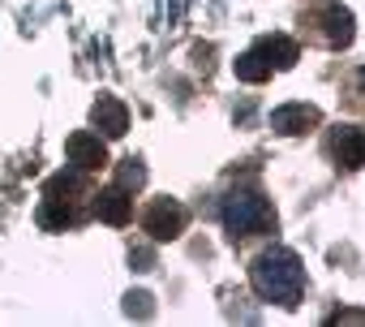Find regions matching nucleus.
<instances>
[{"label":"nucleus","mask_w":365,"mask_h":327,"mask_svg":"<svg viewBox=\"0 0 365 327\" xmlns=\"http://www.w3.org/2000/svg\"><path fill=\"white\" fill-rule=\"evenodd\" d=\"M39 224H43V228H61V224H69V207H61V198L52 194V203L39 211Z\"/></svg>","instance_id":"obj_10"},{"label":"nucleus","mask_w":365,"mask_h":327,"mask_svg":"<svg viewBox=\"0 0 365 327\" xmlns=\"http://www.w3.org/2000/svg\"><path fill=\"white\" fill-rule=\"evenodd\" d=\"M142 181H146V168H142L138 159H125V168H120V186L129 190V186H142Z\"/></svg>","instance_id":"obj_11"},{"label":"nucleus","mask_w":365,"mask_h":327,"mask_svg":"<svg viewBox=\"0 0 365 327\" xmlns=\"http://www.w3.org/2000/svg\"><path fill=\"white\" fill-rule=\"evenodd\" d=\"M250 280H254L258 297H267V301H275V306H297V297H301V288H305L301 258H297L292 250H284V246L258 254L254 267H250Z\"/></svg>","instance_id":"obj_1"},{"label":"nucleus","mask_w":365,"mask_h":327,"mask_svg":"<svg viewBox=\"0 0 365 327\" xmlns=\"http://www.w3.org/2000/svg\"><path fill=\"white\" fill-rule=\"evenodd\" d=\"M65 155H69V164L78 173H91V168H103V164H108V151H103L99 134H73L65 142Z\"/></svg>","instance_id":"obj_4"},{"label":"nucleus","mask_w":365,"mask_h":327,"mask_svg":"<svg viewBox=\"0 0 365 327\" xmlns=\"http://www.w3.org/2000/svg\"><path fill=\"white\" fill-rule=\"evenodd\" d=\"M142 224H146V233L155 241H172V237H180V228H185V207L172 203V198H159V203H150Z\"/></svg>","instance_id":"obj_3"},{"label":"nucleus","mask_w":365,"mask_h":327,"mask_svg":"<svg viewBox=\"0 0 365 327\" xmlns=\"http://www.w3.org/2000/svg\"><path fill=\"white\" fill-rule=\"evenodd\" d=\"M267 224H275V211H271L267 198H258V194H232V198L224 203V228H228L232 237L262 233Z\"/></svg>","instance_id":"obj_2"},{"label":"nucleus","mask_w":365,"mask_h":327,"mask_svg":"<svg viewBox=\"0 0 365 327\" xmlns=\"http://www.w3.org/2000/svg\"><path fill=\"white\" fill-rule=\"evenodd\" d=\"M237 78H241V82H267V78H271V61H267V52H262V48L245 52V56L237 61Z\"/></svg>","instance_id":"obj_8"},{"label":"nucleus","mask_w":365,"mask_h":327,"mask_svg":"<svg viewBox=\"0 0 365 327\" xmlns=\"http://www.w3.org/2000/svg\"><path fill=\"white\" fill-rule=\"evenodd\" d=\"M95 125H99V134L120 138V134L129 129V112H125V104H120V99H112V95H103V99L95 104Z\"/></svg>","instance_id":"obj_6"},{"label":"nucleus","mask_w":365,"mask_h":327,"mask_svg":"<svg viewBox=\"0 0 365 327\" xmlns=\"http://www.w3.org/2000/svg\"><path fill=\"white\" fill-rule=\"evenodd\" d=\"M95 211H99V220H108V224H125V220L133 216V198L125 194V186H112V190L99 194Z\"/></svg>","instance_id":"obj_7"},{"label":"nucleus","mask_w":365,"mask_h":327,"mask_svg":"<svg viewBox=\"0 0 365 327\" xmlns=\"http://www.w3.org/2000/svg\"><path fill=\"white\" fill-rule=\"evenodd\" d=\"M335 151H339L344 168H361V129H344L339 142H335Z\"/></svg>","instance_id":"obj_9"},{"label":"nucleus","mask_w":365,"mask_h":327,"mask_svg":"<svg viewBox=\"0 0 365 327\" xmlns=\"http://www.w3.org/2000/svg\"><path fill=\"white\" fill-rule=\"evenodd\" d=\"M314 125H318V112L309 104H284V108L271 112V129L275 134H305Z\"/></svg>","instance_id":"obj_5"},{"label":"nucleus","mask_w":365,"mask_h":327,"mask_svg":"<svg viewBox=\"0 0 365 327\" xmlns=\"http://www.w3.org/2000/svg\"><path fill=\"white\" fill-rule=\"evenodd\" d=\"M129 314H138V318H146L150 314V297L146 293H129V306H125Z\"/></svg>","instance_id":"obj_12"}]
</instances>
